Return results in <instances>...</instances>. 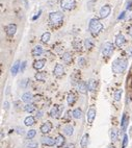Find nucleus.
<instances>
[{"instance_id": "f257e3e1", "label": "nucleus", "mask_w": 132, "mask_h": 148, "mask_svg": "<svg viewBox=\"0 0 132 148\" xmlns=\"http://www.w3.org/2000/svg\"><path fill=\"white\" fill-rule=\"evenodd\" d=\"M127 60L124 58H116L112 62V66H111V70L113 73L116 74H121L124 72L127 69Z\"/></svg>"}, {"instance_id": "f03ea898", "label": "nucleus", "mask_w": 132, "mask_h": 148, "mask_svg": "<svg viewBox=\"0 0 132 148\" xmlns=\"http://www.w3.org/2000/svg\"><path fill=\"white\" fill-rule=\"evenodd\" d=\"M89 28H90V31L94 34V36H97V34H99L102 31L103 24L101 23V21L99 19L93 18V19H91V21L89 23Z\"/></svg>"}, {"instance_id": "7ed1b4c3", "label": "nucleus", "mask_w": 132, "mask_h": 148, "mask_svg": "<svg viewBox=\"0 0 132 148\" xmlns=\"http://www.w3.org/2000/svg\"><path fill=\"white\" fill-rule=\"evenodd\" d=\"M49 20L53 25H58L63 22L64 15L60 12H52V13L49 14Z\"/></svg>"}, {"instance_id": "20e7f679", "label": "nucleus", "mask_w": 132, "mask_h": 148, "mask_svg": "<svg viewBox=\"0 0 132 148\" xmlns=\"http://www.w3.org/2000/svg\"><path fill=\"white\" fill-rule=\"evenodd\" d=\"M113 45L110 42H105L102 46V54L106 57H109L113 53Z\"/></svg>"}, {"instance_id": "39448f33", "label": "nucleus", "mask_w": 132, "mask_h": 148, "mask_svg": "<svg viewBox=\"0 0 132 148\" xmlns=\"http://www.w3.org/2000/svg\"><path fill=\"white\" fill-rule=\"evenodd\" d=\"M76 5V0H61L60 7L64 11H72Z\"/></svg>"}, {"instance_id": "423d86ee", "label": "nucleus", "mask_w": 132, "mask_h": 148, "mask_svg": "<svg viewBox=\"0 0 132 148\" xmlns=\"http://www.w3.org/2000/svg\"><path fill=\"white\" fill-rule=\"evenodd\" d=\"M110 12H111L110 5H108V4L103 5V6L100 8V11H99V16H100V18H102V19L107 18V17L110 15Z\"/></svg>"}, {"instance_id": "0eeeda50", "label": "nucleus", "mask_w": 132, "mask_h": 148, "mask_svg": "<svg viewBox=\"0 0 132 148\" xmlns=\"http://www.w3.org/2000/svg\"><path fill=\"white\" fill-rule=\"evenodd\" d=\"M64 111V108L63 107H59V105H54L53 108L51 109L50 111V116L53 117V118H57L60 116L61 112Z\"/></svg>"}, {"instance_id": "6e6552de", "label": "nucleus", "mask_w": 132, "mask_h": 148, "mask_svg": "<svg viewBox=\"0 0 132 148\" xmlns=\"http://www.w3.org/2000/svg\"><path fill=\"white\" fill-rule=\"evenodd\" d=\"M51 129H52V123L50 122V121L44 122L40 127V130H41L42 134H48V133L51 132Z\"/></svg>"}, {"instance_id": "1a4fd4ad", "label": "nucleus", "mask_w": 132, "mask_h": 148, "mask_svg": "<svg viewBox=\"0 0 132 148\" xmlns=\"http://www.w3.org/2000/svg\"><path fill=\"white\" fill-rule=\"evenodd\" d=\"M5 31H6V34H7L8 37L15 36V33H16V31H17V25L14 24V23L8 24L6 27H5Z\"/></svg>"}, {"instance_id": "9d476101", "label": "nucleus", "mask_w": 132, "mask_h": 148, "mask_svg": "<svg viewBox=\"0 0 132 148\" xmlns=\"http://www.w3.org/2000/svg\"><path fill=\"white\" fill-rule=\"evenodd\" d=\"M42 143L45 146H53V145H55V139H53L52 137H49V136H44L42 138Z\"/></svg>"}, {"instance_id": "9b49d317", "label": "nucleus", "mask_w": 132, "mask_h": 148, "mask_svg": "<svg viewBox=\"0 0 132 148\" xmlns=\"http://www.w3.org/2000/svg\"><path fill=\"white\" fill-rule=\"evenodd\" d=\"M77 90L79 91V93L81 94H86L89 91V87L85 81H78L77 82Z\"/></svg>"}, {"instance_id": "f8f14e48", "label": "nucleus", "mask_w": 132, "mask_h": 148, "mask_svg": "<svg viewBox=\"0 0 132 148\" xmlns=\"http://www.w3.org/2000/svg\"><path fill=\"white\" fill-rule=\"evenodd\" d=\"M65 73V68L63 65L60 64H57L55 67H54V70H53V74L56 76V77H61Z\"/></svg>"}, {"instance_id": "ddd939ff", "label": "nucleus", "mask_w": 132, "mask_h": 148, "mask_svg": "<svg viewBox=\"0 0 132 148\" xmlns=\"http://www.w3.org/2000/svg\"><path fill=\"white\" fill-rule=\"evenodd\" d=\"M96 118V110L94 108H91L89 111H87V114H86V119H87V122L90 124H92L94 122V120Z\"/></svg>"}, {"instance_id": "4468645a", "label": "nucleus", "mask_w": 132, "mask_h": 148, "mask_svg": "<svg viewBox=\"0 0 132 148\" xmlns=\"http://www.w3.org/2000/svg\"><path fill=\"white\" fill-rule=\"evenodd\" d=\"M125 42H126V39L123 36V33H118L116 36V45L118 47H120V48L123 47V45L125 44Z\"/></svg>"}, {"instance_id": "2eb2a0df", "label": "nucleus", "mask_w": 132, "mask_h": 148, "mask_svg": "<svg viewBox=\"0 0 132 148\" xmlns=\"http://www.w3.org/2000/svg\"><path fill=\"white\" fill-rule=\"evenodd\" d=\"M65 145V137L63 135H57L55 138V146L57 148H60Z\"/></svg>"}, {"instance_id": "dca6fc26", "label": "nucleus", "mask_w": 132, "mask_h": 148, "mask_svg": "<svg viewBox=\"0 0 132 148\" xmlns=\"http://www.w3.org/2000/svg\"><path fill=\"white\" fill-rule=\"evenodd\" d=\"M20 69H21V63H20V60H17V62L13 65L12 69H11V73H12V75H13V76H16L17 73L19 72Z\"/></svg>"}, {"instance_id": "f3484780", "label": "nucleus", "mask_w": 132, "mask_h": 148, "mask_svg": "<svg viewBox=\"0 0 132 148\" xmlns=\"http://www.w3.org/2000/svg\"><path fill=\"white\" fill-rule=\"evenodd\" d=\"M32 99H33V96H32V94L30 92H25L22 95V101L25 102L26 104H27V103H31Z\"/></svg>"}, {"instance_id": "a211bd4d", "label": "nucleus", "mask_w": 132, "mask_h": 148, "mask_svg": "<svg viewBox=\"0 0 132 148\" xmlns=\"http://www.w3.org/2000/svg\"><path fill=\"white\" fill-rule=\"evenodd\" d=\"M63 133L66 135V136H72L74 134V127L71 125V124H68V125H65L63 127Z\"/></svg>"}, {"instance_id": "6ab92c4d", "label": "nucleus", "mask_w": 132, "mask_h": 148, "mask_svg": "<svg viewBox=\"0 0 132 148\" xmlns=\"http://www.w3.org/2000/svg\"><path fill=\"white\" fill-rule=\"evenodd\" d=\"M43 47L42 46H40V45H37V46H34L33 48H32V51H31V54L33 55V56H40V55H42L43 54Z\"/></svg>"}, {"instance_id": "aec40b11", "label": "nucleus", "mask_w": 132, "mask_h": 148, "mask_svg": "<svg viewBox=\"0 0 132 148\" xmlns=\"http://www.w3.org/2000/svg\"><path fill=\"white\" fill-rule=\"evenodd\" d=\"M45 64H46V59H38L33 63V68L36 69V70H41V69H43V67L45 66Z\"/></svg>"}, {"instance_id": "412c9836", "label": "nucleus", "mask_w": 132, "mask_h": 148, "mask_svg": "<svg viewBox=\"0 0 132 148\" xmlns=\"http://www.w3.org/2000/svg\"><path fill=\"white\" fill-rule=\"evenodd\" d=\"M34 123H36V118L33 116H27L24 119V125L25 126H32Z\"/></svg>"}, {"instance_id": "4be33fe9", "label": "nucleus", "mask_w": 132, "mask_h": 148, "mask_svg": "<svg viewBox=\"0 0 132 148\" xmlns=\"http://www.w3.org/2000/svg\"><path fill=\"white\" fill-rule=\"evenodd\" d=\"M97 86H98V82H97L96 79H90L89 82H87V87H89V91L94 92L97 89Z\"/></svg>"}, {"instance_id": "5701e85b", "label": "nucleus", "mask_w": 132, "mask_h": 148, "mask_svg": "<svg viewBox=\"0 0 132 148\" xmlns=\"http://www.w3.org/2000/svg\"><path fill=\"white\" fill-rule=\"evenodd\" d=\"M61 59H63L66 64L71 63L72 62V54H71V52H68V51L65 52V53L61 55Z\"/></svg>"}, {"instance_id": "b1692460", "label": "nucleus", "mask_w": 132, "mask_h": 148, "mask_svg": "<svg viewBox=\"0 0 132 148\" xmlns=\"http://www.w3.org/2000/svg\"><path fill=\"white\" fill-rule=\"evenodd\" d=\"M34 78H36L38 81H44L47 78V73L46 72H38L34 75Z\"/></svg>"}, {"instance_id": "393cba45", "label": "nucleus", "mask_w": 132, "mask_h": 148, "mask_svg": "<svg viewBox=\"0 0 132 148\" xmlns=\"http://www.w3.org/2000/svg\"><path fill=\"white\" fill-rule=\"evenodd\" d=\"M25 147L26 148H39V143L33 140H28L25 143Z\"/></svg>"}, {"instance_id": "a878e982", "label": "nucleus", "mask_w": 132, "mask_h": 148, "mask_svg": "<svg viewBox=\"0 0 132 148\" xmlns=\"http://www.w3.org/2000/svg\"><path fill=\"white\" fill-rule=\"evenodd\" d=\"M67 102L69 105H73V104L76 102V96L73 94V93H70L67 97Z\"/></svg>"}, {"instance_id": "bb28decb", "label": "nucleus", "mask_w": 132, "mask_h": 148, "mask_svg": "<svg viewBox=\"0 0 132 148\" xmlns=\"http://www.w3.org/2000/svg\"><path fill=\"white\" fill-rule=\"evenodd\" d=\"M72 116H73V118H75V119H80V118L82 117V111L79 109V108L75 109V110L72 112Z\"/></svg>"}, {"instance_id": "cd10ccee", "label": "nucleus", "mask_w": 132, "mask_h": 148, "mask_svg": "<svg viewBox=\"0 0 132 148\" xmlns=\"http://www.w3.org/2000/svg\"><path fill=\"white\" fill-rule=\"evenodd\" d=\"M87 143H89V135H87V134H84L83 137H82V139H81V141H80V146H81V148H86Z\"/></svg>"}, {"instance_id": "c85d7f7f", "label": "nucleus", "mask_w": 132, "mask_h": 148, "mask_svg": "<svg viewBox=\"0 0 132 148\" xmlns=\"http://www.w3.org/2000/svg\"><path fill=\"white\" fill-rule=\"evenodd\" d=\"M126 119H127V117H126V115H124L123 118H122V121H121V125H122L123 132H125L126 130V128L128 126V123H129V120H126Z\"/></svg>"}, {"instance_id": "c756f323", "label": "nucleus", "mask_w": 132, "mask_h": 148, "mask_svg": "<svg viewBox=\"0 0 132 148\" xmlns=\"http://www.w3.org/2000/svg\"><path fill=\"white\" fill-rule=\"evenodd\" d=\"M34 110H36V105L33 103H27L26 105L24 107V111L26 113H32Z\"/></svg>"}, {"instance_id": "7c9ffc66", "label": "nucleus", "mask_w": 132, "mask_h": 148, "mask_svg": "<svg viewBox=\"0 0 132 148\" xmlns=\"http://www.w3.org/2000/svg\"><path fill=\"white\" fill-rule=\"evenodd\" d=\"M50 39H51V34H50V32H47V31L44 32L41 37V40L43 43H48L50 41Z\"/></svg>"}, {"instance_id": "2f4dec72", "label": "nucleus", "mask_w": 132, "mask_h": 148, "mask_svg": "<svg viewBox=\"0 0 132 148\" xmlns=\"http://www.w3.org/2000/svg\"><path fill=\"white\" fill-rule=\"evenodd\" d=\"M109 137H110V140L111 141H116L117 138H118V132L116 128H111L110 132H109Z\"/></svg>"}, {"instance_id": "473e14b6", "label": "nucleus", "mask_w": 132, "mask_h": 148, "mask_svg": "<svg viewBox=\"0 0 132 148\" xmlns=\"http://www.w3.org/2000/svg\"><path fill=\"white\" fill-rule=\"evenodd\" d=\"M37 135V130L36 129H29L27 133H26V138L28 139V140H31V139H33L34 137H36Z\"/></svg>"}, {"instance_id": "72a5a7b5", "label": "nucleus", "mask_w": 132, "mask_h": 148, "mask_svg": "<svg viewBox=\"0 0 132 148\" xmlns=\"http://www.w3.org/2000/svg\"><path fill=\"white\" fill-rule=\"evenodd\" d=\"M83 44H84V48H85V49H89V50L92 49L93 46H94V44H93V42H92L91 39H85Z\"/></svg>"}, {"instance_id": "f704fd0d", "label": "nucleus", "mask_w": 132, "mask_h": 148, "mask_svg": "<svg viewBox=\"0 0 132 148\" xmlns=\"http://www.w3.org/2000/svg\"><path fill=\"white\" fill-rule=\"evenodd\" d=\"M122 94H123V90H117L113 94V97H114V100L116 101H120L121 100V97H122Z\"/></svg>"}, {"instance_id": "c9c22d12", "label": "nucleus", "mask_w": 132, "mask_h": 148, "mask_svg": "<svg viewBox=\"0 0 132 148\" xmlns=\"http://www.w3.org/2000/svg\"><path fill=\"white\" fill-rule=\"evenodd\" d=\"M78 65L80 66V67H84L86 65V60L84 57H79L78 58Z\"/></svg>"}, {"instance_id": "e433bc0d", "label": "nucleus", "mask_w": 132, "mask_h": 148, "mask_svg": "<svg viewBox=\"0 0 132 148\" xmlns=\"http://www.w3.org/2000/svg\"><path fill=\"white\" fill-rule=\"evenodd\" d=\"M73 47L77 50H80L81 49V44H80V42H78V41H75L73 43Z\"/></svg>"}, {"instance_id": "4c0bfd02", "label": "nucleus", "mask_w": 132, "mask_h": 148, "mask_svg": "<svg viewBox=\"0 0 132 148\" xmlns=\"http://www.w3.org/2000/svg\"><path fill=\"white\" fill-rule=\"evenodd\" d=\"M128 136L127 135H124V138H123V148H125L127 145H128Z\"/></svg>"}, {"instance_id": "58836bf2", "label": "nucleus", "mask_w": 132, "mask_h": 148, "mask_svg": "<svg viewBox=\"0 0 132 148\" xmlns=\"http://www.w3.org/2000/svg\"><path fill=\"white\" fill-rule=\"evenodd\" d=\"M28 82H29V79H27V78H26V79H23L21 81V87H22V88H26L27 84H28Z\"/></svg>"}, {"instance_id": "ea45409f", "label": "nucleus", "mask_w": 132, "mask_h": 148, "mask_svg": "<svg viewBox=\"0 0 132 148\" xmlns=\"http://www.w3.org/2000/svg\"><path fill=\"white\" fill-rule=\"evenodd\" d=\"M125 53H126V55H127V56L131 57V56H132V47L127 48V49H126V51H125Z\"/></svg>"}, {"instance_id": "a19ab883", "label": "nucleus", "mask_w": 132, "mask_h": 148, "mask_svg": "<svg viewBox=\"0 0 132 148\" xmlns=\"http://www.w3.org/2000/svg\"><path fill=\"white\" fill-rule=\"evenodd\" d=\"M43 114H44L43 111H38V112H37V115H36V118H37V119H41V118L43 117Z\"/></svg>"}, {"instance_id": "79ce46f5", "label": "nucleus", "mask_w": 132, "mask_h": 148, "mask_svg": "<svg viewBox=\"0 0 132 148\" xmlns=\"http://www.w3.org/2000/svg\"><path fill=\"white\" fill-rule=\"evenodd\" d=\"M17 133H18L19 135H24L25 130H24L23 127H17Z\"/></svg>"}, {"instance_id": "37998d69", "label": "nucleus", "mask_w": 132, "mask_h": 148, "mask_svg": "<svg viewBox=\"0 0 132 148\" xmlns=\"http://www.w3.org/2000/svg\"><path fill=\"white\" fill-rule=\"evenodd\" d=\"M41 14H42V10H40V11H39V13H38L36 16L32 17V20H33V21H36L37 19H39V18H40V16H41Z\"/></svg>"}, {"instance_id": "c03bdc74", "label": "nucleus", "mask_w": 132, "mask_h": 148, "mask_svg": "<svg viewBox=\"0 0 132 148\" xmlns=\"http://www.w3.org/2000/svg\"><path fill=\"white\" fill-rule=\"evenodd\" d=\"M8 108H10V103H8V101H4L3 102V109L4 110H8Z\"/></svg>"}, {"instance_id": "a18cd8bd", "label": "nucleus", "mask_w": 132, "mask_h": 148, "mask_svg": "<svg viewBox=\"0 0 132 148\" xmlns=\"http://www.w3.org/2000/svg\"><path fill=\"white\" fill-rule=\"evenodd\" d=\"M125 16H126V13H125V12H122V13H121V15L119 16V18H118V19H119V20L124 19V18H125Z\"/></svg>"}, {"instance_id": "49530a36", "label": "nucleus", "mask_w": 132, "mask_h": 148, "mask_svg": "<svg viewBox=\"0 0 132 148\" xmlns=\"http://www.w3.org/2000/svg\"><path fill=\"white\" fill-rule=\"evenodd\" d=\"M26 64H27V63H26V62H23V63L21 64V69H20V70H21V71H24V69L26 68Z\"/></svg>"}, {"instance_id": "de8ad7c7", "label": "nucleus", "mask_w": 132, "mask_h": 148, "mask_svg": "<svg viewBox=\"0 0 132 148\" xmlns=\"http://www.w3.org/2000/svg\"><path fill=\"white\" fill-rule=\"evenodd\" d=\"M128 33H129V36L132 38V25L130 26V28H129V30H128Z\"/></svg>"}, {"instance_id": "09e8293b", "label": "nucleus", "mask_w": 132, "mask_h": 148, "mask_svg": "<svg viewBox=\"0 0 132 148\" xmlns=\"http://www.w3.org/2000/svg\"><path fill=\"white\" fill-rule=\"evenodd\" d=\"M131 5H132V1H129L128 4H127V10H130V8H131Z\"/></svg>"}, {"instance_id": "8fccbe9b", "label": "nucleus", "mask_w": 132, "mask_h": 148, "mask_svg": "<svg viewBox=\"0 0 132 148\" xmlns=\"http://www.w3.org/2000/svg\"><path fill=\"white\" fill-rule=\"evenodd\" d=\"M74 147H75L74 144H69V145L67 146V148H74Z\"/></svg>"}, {"instance_id": "3c124183", "label": "nucleus", "mask_w": 132, "mask_h": 148, "mask_svg": "<svg viewBox=\"0 0 132 148\" xmlns=\"http://www.w3.org/2000/svg\"><path fill=\"white\" fill-rule=\"evenodd\" d=\"M108 148H116V147H114V146H112V145H110V146H109Z\"/></svg>"}]
</instances>
